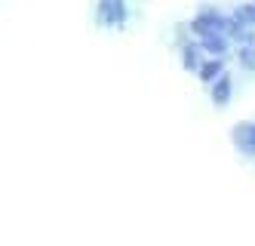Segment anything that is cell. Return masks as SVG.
Instances as JSON below:
<instances>
[{"mask_svg":"<svg viewBox=\"0 0 255 246\" xmlns=\"http://www.w3.org/2000/svg\"><path fill=\"white\" fill-rule=\"evenodd\" d=\"M191 31L197 40H203V37H225V12H218L215 6H200V12L194 15L191 22Z\"/></svg>","mask_w":255,"mask_h":246,"instance_id":"obj_1","label":"cell"},{"mask_svg":"<svg viewBox=\"0 0 255 246\" xmlns=\"http://www.w3.org/2000/svg\"><path fill=\"white\" fill-rule=\"evenodd\" d=\"M96 18H99V25H105V28H123L126 18H129L126 0H99Z\"/></svg>","mask_w":255,"mask_h":246,"instance_id":"obj_2","label":"cell"},{"mask_svg":"<svg viewBox=\"0 0 255 246\" xmlns=\"http://www.w3.org/2000/svg\"><path fill=\"white\" fill-rule=\"evenodd\" d=\"M231 142L243 151V154H255V123L243 120L231 129Z\"/></svg>","mask_w":255,"mask_h":246,"instance_id":"obj_3","label":"cell"},{"mask_svg":"<svg viewBox=\"0 0 255 246\" xmlns=\"http://www.w3.org/2000/svg\"><path fill=\"white\" fill-rule=\"evenodd\" d=\"M231 92H234V77L225 71V74H218V77L212 80V105L215 108H225L228 99H231Z\"/></svg>","mask_w":255,"mask_h":246,"instance_id":"obj_4","label":"cell"},{"mask_svg":"<svg viewBox=\"0 0 255 246\" xmlns=\"http://www.w3.org/2000/svg\"><path fill=\"white\" fill-rule=\"evenodd\" d=\"M200 43V49H203V55H209V59H225L228 55V49H231V40L228 37H203V40H197Z\"/></svg>","mask_w":255,"mask_h":246,"instance_id":"obj_5","label":"cell"},{"mask_svg":"<svg viewBox=\"0 0 255 246\" xmlns=\"http://www.w3.org/2000/svg\"><path fill=\"white\" fill-rule=\"evenodd\" d=\"M218 74H225V59H209V62H200L197 68V77L203 83H212Z\"/></svg>","mask_w":255,"mask_h":246,"instance_id":"obj_6","label":"cell"},{"mask_svg":"<svg viewBox=\"0 0 255 246\" xmlns=\"http://www.w3.org/2000/svg\"><path fill=\"white\" fill-rule=\"evenodd\" d=\"M200 59H203V49H200V43H185V46H181V62H185L188 71H197V68H200Z\"/></svg>","mask_w":255,"mask_h":246,"instance_id":"obj_7","label":"cell"},{"mask_svg":"<svg viewBox=\"0 0 255 246\" xmlns=\"http://www.w3.org/2000/svg\"><path fill=\"white\" fill-rule=\"evenodd\" d=\"M237 62H240L246 71H255V43H243V46H237Z\"/></svg>","mask_w":255,"mask_h":246,"instance_id":"obj_8","label":"cell"},{"mask_svg":"<svg viewBox=\"0 0 255 246\" xmlns=\"http://www.w3.org/2000/svg\"><path fill=\"white\" fill-rule=\"evenodd\" d=\"M231 12H234V15H240L246 25H255V3H252V0H246V3H240V6H234Z\"/></svg>","mask_w":255,"mask_h":246,"instance_id":"obj_9","label":"cell"},{"mask_svg":"<svg viewBox=\"0 0 255 246\" xmlns=\"http://www.w3.org/2000/svg\"><path fill=\"white\" fill-rule=\"evenodd\" d=\"M252 3H255V0H252Z\"/></svg>","mask_w":255,"mask_h":246,"instance_id":"obj_10","label":"cell"}]
</instances>
